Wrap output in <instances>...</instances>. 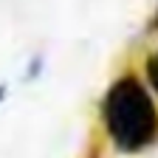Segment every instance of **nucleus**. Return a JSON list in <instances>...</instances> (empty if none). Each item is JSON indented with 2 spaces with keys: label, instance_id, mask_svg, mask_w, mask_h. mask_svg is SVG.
Segmentation results:
<instances>
[{
  "label": "nucleus",
  "instance_id": "obj_3",
  "mask_svg": "<svg viewBox=\"0 0 158 158\" xmlns=\"http://www.w3.org/2000/svg\"><path fill=\"white\" fill-rule=\"evenodd\" d=\"M40 68H43V56H37L34 62H31V68H28V79H34V76L40 73Z\"/></svg>",
  "mask_w": 158,
  "mask_h": 158
},
{
  "label": "nucleus",
  "instance_id": "obj_1",
  "mask_svg": "<svg viewBox=\"0 0 158 158\" xmlns=\"http://www.w3.org/2000/svg\"><path fill=\"white\" fill-rule=\"evenodd\" d=\"M102 124L118 152H141L158 138V107L135 73H122L107 88Z\"/></svg>",
  "mask_w": 158,
  "mask_h": 158
},
{
  "label": "nucleus",
  "instance_id": "obj_2",
  "mask_svg": "<svg viewBox=\"0 0 158 158\" xmlns=\"http://www.w3.org/2000/svg\"><path fill=\"white\" fill-rule=\"evenodd\" d=\"M144 73H147V82H150V88L158 93V51L147 56V62H144Z\"/></svg>",
  "mask_w": 158,
  "mask_h": 158
},
{
  "label": "nucleus",
  "instance_id": "obj_4",
  "mask_svg": "<svg viewBox=\"0 0 158 158\" xmlns=\"http://www.w3.org/2000/svg\"><path fill=\"white\" fill-rule=\"evenodd\" d=\"M6 99V85H0V102Z\"/></svg>",
  "mask_w": 158,
  "mask_h": 158
}]
</instances>
